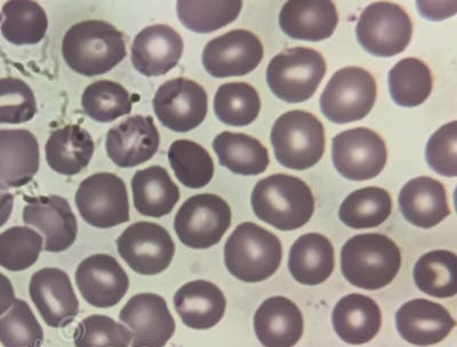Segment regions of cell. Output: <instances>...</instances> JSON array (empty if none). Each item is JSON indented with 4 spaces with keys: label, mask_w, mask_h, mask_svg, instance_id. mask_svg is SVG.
<instances>
[{
    "label": "cell",
    "mask_w": 457,
    "mask_h": 347,
    "mask_svg": "<svg viewBox=\"0 0 457 347\" xmlns=\"http://www.w3.org/2000/svg\"><path fill=\"white\" fill-rule=\"evenodd\" d=\"M65 63L81 76L104 75L128 55L124 35L101 20L76 23L65 32L62 42Z\"/></svg>",
    "instance_id": "cell-1"
},
{
    "label": "cell",
    "mask_w": 457,
    "mask_h": 347,
    "mask_svg": "<svg viewBox=\"0 0 457 347\" xmlns=\"http://www.w3.org/2000/svg\"><path fill=\"white\" fill-rule=\"evenodd\" d=\"M252 207L257 219L280 231L297 230L312 219L314 198L302 179L275 174L261 179L252 192Z\"/></svg>",
    "instance_id": "cell-2"
},
{
    "label": "cell",
    "mask_w": 457,
    "mask_h": 347,
    "mask_svg": "<svg viewBox=\"0 0 457 347\" xmlns=\"http://www.w3.org/2000/svg\"><path fill=\"white\" fill-rule=\"evenodd\" d=\"M400 268L402 252L385 235H358L342 248V273L354 287L366 291L386 287L395 279Z\"/></svg>",
    "instance_id": "cell-3"
},
{
    "label": "cell",
    "mask_w": 457,
    "mask_h": 347,
    "mask_svg": "<svg viewBox=\"0 0 457 347\" xmlns=\"http://www.w3.org/2000/svg\"><path fill=\"white\" fill-rule=\"evenodd\" d=\"M283 260L278 236L254 223L235 228L224 246L228 271L247 284L261 283L275 275Z\"/></svg>",
    "instance_id": "cell-4"
},
{
    "label": "cell",
    "mask_w": 457,
    "mask_h": 347,
    "mask_svg": "<svg viewBox=\"0 0 457 347\" xmlns=\"http://www.w3.org/2000/svg\"><path fill=\"white\" fill-rule=\"evenodd\" d=\"M271 143L277 161L286 169H312L324 156V125L312 113L293 110L273 125Z\"/></svg>",
    "instance_id": "cell-5"
},
{
    "label": "cell",
    "mask_w": 457,
    "mask_h": 347,
    "mask_svg": "<svg viewBox=\"0 0 457 347\" xmlns=\"http://www.w3.org/2000/svg\"><path fill=\"white\" fill-rule=\"evenodd\" d=\"M326 75L324 56L312 48H289L268 65L269 87L279 100L301 103L312 99Z\"/></svg>",
    "instance_id": "cell-6"
},
{
    "label": "cell",
    "mask_w": 457,
    "mask_h": 347,
    "mask_svg": "<svg viewBox=\"0 0 457 347\" xmlns=\"http://www.w3.org/2000/svg\"><path fill=\"white\" fill-rule=\"evenodd\" d=\"M378 96L374 77L365 69L348 67L334 73L320 97L324 116L343 125L364 120Z\"/></svg>",
    "instance_id": "cell-7"
},
{
    "label": "cell",
    "mask_w": 457,
    "mask_h": 347,
    "mask_svg": "<svg viewBox=\"0 0 457 347\" xmlns=\"http://www.w3.org/2000/svg\"><path fill=\"white\" fill-rule=\"evenodd\" d=\"M356 34L358 43L370 54L393 57L405 51L410 45L413 23L398 4L373 3L362 11Z\"/></svg>",
    "instance_id": "cell-8"
},
{
    "label": "cell",
    "mask_w": 457,
    "mask_h": 347,
    "mask_svg": "<svg viewBox=\"0 0 457 347\" xmlns=\"http://www.w3.org/2000/svg\"><path fill=\"white\" fill-rule=\"evenodd\" d=\"M231 216L228 202L219 195H194L186 200L175 215V234L187 247L211 248L226 235L231 226Z\"/></svg>",
    "instance_id": "cell-9"
},
{
    "label": "cell",
    "mask_w": 457,
    "mask_h": 347,
    "mask_svg": "<svg viewBox=\"0 0 457 347\" xmlns=\"http://www.w3.org/2000/svg\"><path fill=\"white\" fill-rule=\"evenodd\" d=\"M75 202L81 218L94 227L112 228L129 220L128 187L112 173H97L84 179Z\"/></svg>",
    "instance_id": "cell-10"
},
{
    "label": "cell",
    "mask_w": 457,
    "mask_h": 347,
    "mask_svg": "<svg viewBox=\"0 0 457 347\" xmlns=\"http://www.w3.org/2000/svg\"><path fill=\"white\" fill-rule=\"evenodd\" d=\"M333 163L338 174L350 181H369L385 169L386 142L374 130L358 128L333 138Z\"/></svg>",
    "instance_id": "cell-11"
},
{
    "label": "cell",
    "mask_w": 457,
    "mask_h": 347,
    "mask_svg": "<svg viewBox=\"0 0 457 347\" xmlns=\"http://www.w3.org/2000/svg\"><path fill=\"white\" fill-rule=\"evenodd\" d=\"M118 252L134 272L156 276L170 268L175 244L165 227L156 223L137 222L117 239Z\"/></svg>",
    "instance_id": "cell-12"
},
{
    "label": "cell",
    "mask_w": 457,
    "mask_h": 347,
    "mask_svg": "<svg viewBox=\"0 0 457 347\" xmlns=\"http://www.w3.org/2000/svg\"><path fill=\"white\" fill-rule=\"evenodd\" d=\"M154 110L166 128L177 133L190 132L205 120L207 93L194 80L170 79L158 88L154 97Z\"/></svg>",
    "instance_id": "cell-13"
},
{
    "label": "cell",
    "mask_w": 457,
    "mask_h": 347,
    "mask_svg": "<svg viewBox=\"0 0 457 347\" xmlns=\"http://www.w3.org/2000/svg\"><path fill=\"white\" fill-rule=\"evenodd\" d=\"M264 48L259 37L237 29L216 37L203 52L205 70L214 78L248 75L263 59Z\"/></svg>",
    "instance_id": "cell-14"
},
{
    "label": "cell",
    "mask_w": 457,
    "mask_h": 347,
    "mask_svg": "<svg viewBox=\"0 0 457 347\" xmlns=\"http://www.w3.org/2000/svg\"><path fill=\"white\" fill-rule=\"evenodd\" d=\"M120 319L132 330V347H165L177 329L166 301L153 293L130 298Z\"/></svg>",
    "instance_id": "cell-15"
},
{
    "label": "cell",
    "mask_w": 457,
    "mask_h": 347,
    "mask_svg": "<svg viewBox=\"0 0 457 347\" xmlns=\"http://www.w3.org/2000/svg\"><path fill=\"white\" fill-rule=\"evenodd\" d=\"M29 293L45 324L52 328H65L79 316V298L71 277L62 269L45 268L35 272Z\"/></svg>",
    "instance_id": "cell-16"
},
{
    "label": "cell",
    "mask_w": 457,
    "mask_h": 347,
    "mask_svg": "<svg viewBox=\"0 0 457 347\" xmlns=\"http://www.w3.org/2000/svg\"><path fill=\"white\" fill-rule=\"evenodd\" d=\"M77 287L88 304L112 308L125 297L129 277L114 257L96 254L81 260L75 275Z\"/></svg>",
    "instance_id": "cell-17"
},
{
    "label": "cell",
    "mask_w": 457,
    "mask_h": 347,
    "mask_svg": "<svg viewBox=\"0 0 457 347\" xmlns=\"http://www.w3.org/2000/svg\"><path fill=\"white\" fill-rule=\"evenodd\" d=\"M23 222L44 235V251L62 252L71 248L79 235V224L68 200L60 195L27 198Z\"/></svg>",
    "instance_id": "cell-18"
},
{
    "label": "cell",
    "mask_w": 457,
    "mask_h": 347,
    "mask_svg": "<svg viewBox=\"0 0 457 347\" xmlns=\"http://www.w3.org/2000/svg\"><path fill=\"white\" fill-rule=\"evenodd\" d=\"M161 145L154 118L140 114L128 118L109 130L105 149L113 163L120 169H133L149 161Z\"/></svg>",
    "instance_id": "cell-19"
},
{
    "label": "cell",
    "mask_w": 457,
    "mask_h": 347,
    "mask_svg": "<svg viewBox=\"0 0 457 347\" xmlns=\"http://www.w3.org/2000/svg\"><path fill=\"white\" fill-rule=\"evenodd\" d=\"M400 336L416 346L438 344L455 328V320L443 305L424 298L407 302L395 314Z\"/></svg>",
    "instance_id": "cell-20"
},
{
    "label": "cell",
    "mask_w": 457,
    "mask_h": 347,
    "mask_svg": "<svg viewBox=\"0 0 457 347\" xmlns=\"http://www.w3.org/2000/svg\"><path fill=\"white\" fill-rule=\"evenodd\" d=\"M182 37L173 28L154 24L143 29L132 45V63L145 77L164 76L183 54Z\"/></svg>",
    "instance_id": "cell-21"
},
{
    "label": "cell",
    "mask_w": 457,
    "mask_h": 347,
    "mask_svg": "<svg viewBox=\"0 0 457 347\" xmlns=\"http://www.w3.org/2000/svg\"><path fill=\"white\" fill-rule=\"evenodd\" d=\"M40 150L27 129H0V189L27 186L38 173Z\"/></svg>",
    "instance_id": "cell-22"
},
{
    "label": "cell",
    "mask_w": 457,
    "mask_h": 347,
    "mask_svg": "<svg viewBox=\"0 0 457 347\" xmlns=\"http://www.w3.org/2000/svg\"><path fill=\"white\" fill-rule=\"evenodd\" d=\"M254 329L264 347H293L303 335V316L299 306L288 298L270 297L257 309Z\"/></svg>",
    "instance_id": "cell-23"
},
{
    "label": "cell",
    "mask_w": 457,
    "mask_h": 347,
    "mask_svg": "<svg viewBox=\"0 0 457 347\" xmlns=\"http://www.w3.org/2000/svg\"><path fill=\"white\" fill-rule=\"evenodd\" d=\"M399 207L408 223L422 228L438 226L451 215L443 183L428 177L406 183L400 191Z\"/></svg>",
    "instance_id": "cell-24"
},
{
    "label": "cell",
    "mask_w": 457,
    "mask_h": 347,
    "mask_svg": "<svg viewBox=\"0 0 457 347\" xmlns=\"http://www.w3.org/2000/svg\"><path fill=\"white\" fill-rule=\"evenodd\" d=\"M174 306L183 324L191 329L206 330L222 320L227 300L218 285L206 280H195L175 293Z\"/></svg>",
    "instance_id": "cell-25"
},
{
    "label": "cell",
    "mask_w": 457,
    "mask_h": 347,
    "mask_svg": "<svg viewBox=\"0 0 457 347\" xmlns=\"http://www.w3.org/2000/svg\"><path fill=\"white\" fill-rule=\"evenodd\" d=\"M337 23V10L333 2H287L279 14L281 30L293 39L307 42L328 39Z\"/></svg>",
    "instance_id": "cell-26"
},
{
    "label": "cell",
    "mask_w": 457,
    "mask_h": 347,
    "mask_svg": "<svg viewBox=\"0 0 457 347\" xmlns=\"http://www.w3.org/2000/svg\"><path fill=\"white\" fill-rule=\"evenodd\" d=\"M337 336L351 345L373 341L381 329L382 313L377 302L361 293H351L338 301L333 311Z\"/></svg>",
    "instance_id": "cell-27"
},
{
    "label": "cell",
    "mask_w": 457,
    "mask_h": 347,
    "mask_svg": "<svg viewBox=\"0 0 457 347\" xmlns=\"http://www.w3.org/2000/svg\"><path fill=\"white\" fill-rule=\"evenodd\" d=\"M336 267V252L328 238L320 234L300 236L289 252L288 268L294 279L302 285L325 283Z\"/></svg>",
    "instance_id": "cell-28"
},
{
    "label": "cell",
    "mask_w": 457,
    "mask_h": 347,
    "mask_svg": "<svg viewBox=\"0 0 457 347\" xmlns=\"http://www.w3.org/2000/svg\"><path fill=\"white\" fill-rule=\"evenodd\" d=\"M94 149L96 146L87 130L79 125H67L51 134L45 145V154L52 170L72 177L88 166Z\"/></svg>",
    "instance_id": "cell-29"
},
{
    "label": "cell",
    "mask_w": 457,
    "mask_h": 347,
    "mask_svg": "<svg viewBox=\"0 0 457 347\" xmlns=\"http://www.w3.org/2000/svg\"><path fill=\"white\" fill-rule=\"evenodd\" d=\"M132 191L136 210L146 218L170 214L181 197L169 171L161 166L137 170L132 178Z\"/></svg>",
    "instance_id": "cell-30"
},
{
    "label": "cell",
    "mask_w": 457,
    "mask_h": 347,
    "mask_svg": "<svg viewBox=\"0 0 457 347\" xmlns=\"http://www.w3.org/2000/svg\"><path fill=\"white\" fill-rule=\"evenodd\" d=\"M213 149L219 161L234 174L255 177L267 170L268 149L246 134L223 132L214 138Z\"/></svg>",
    "instance_id": "cell-31"
},
{
    "label": "cell",
    "mask_w": 457,
    "mask_h": 347,
    "mask_svg": "<svg viewBox=\"0 0 457 347\" xmlns=\"http://www.w3.org/2000/svg\"><path fill=\"white\" fill-rule=\"evenodd\" d=\"M48 29L46 12L30 0H12L4 4L0 30L4 38L16 46L42 42Z\"/></svg>",
    "instance_id": "cell-32"
},
{
    "label": "cell",
    "mask_w": 457,
    "mask_h": 347,
    "mask_svg": "<svg viewBox=\"0 0 457 347\" xmlns=\"http://www.w3.org/2000/svg\"><path fill=\"white\" fill-rule=\"evenodd\" d=\"M434 78L430 69L415 57L400 60L389 72L391 97L399 107H419L430 96Z\"/></svg>",
    "instance_id": "cell-33"
},
{
    "label": "cell",
    "mask_w": 457,
    "mask_h": 347,
    "mask_svg": "<svg viewBox=\"0 0 457 347\" xmlns=\"http://www.w3.org/2000/svg\"><path fill=\"white\" fill-rule=\"evenodd\" d=\"M393 211V199L381 187L369 186L353 191L342 202L338 216L346 227L361 230L385 223Z\"/></svg>",
    "instance_id": "cell-34"
},
{
    "label": "cell",
    "mask_w": 457,
    "mask_h": 347,
    "mask_svg": "<svg viewBox=\"0 0 457 347\" xmlns=\"http://www.w3.org/2000/svg\"><path fill=\"white\" fill-rule=\"evenodd\" d=\"M243 2L228 0H179L177 12L179 21L197 34H211L238 18Z\"/></svg>",
    "instance_id": "cell-35"
},
{
    "label": "cell",
    "mask_w": 457,
    "mask_h": 347,
    "mask_svg": "<svg viewBox=\"0 0 457 347\" xmlns=\"http://www.w3.org/2000/svg\"><path fill=\"white\" fill-rule=\"evenodd\" d=\"M456 255L448 251H432L421 256L414 268L420 291L436 298L454 297L457 293Z\"/></svg>",
    "instance_id": "cell-36"
},
{
    "label": "cell",
    "mask_w": 457,
    "mask_h": 347,
    "mask_svg": "<svg viewBox=\"0 0 457 347\" xmlns=\"http://www.w3.org/2000/svg\"><path fill=\"white\" fill-rule=\"evenodd\" d=\"M214 112L219 120L228 126L251 125L261 112L259 93L244 81L220 86L214 97Z\"/></svg>",
    "instance_id": "cell-37"
},
{
    "label": "cell",
    "mask_w": 457,
    "mask_h": 347,
    "mask_svg": "<svg viewBox=\"0 0 457 347\" xmlns=\"http://www.w3.org/2000/svg\"><path fill=\"white\" fill-rule=\"evenodd\" d=\"M169 161L179 183L189 189H203L214 177L213 159L205 148L194 141L171 143Z\"/></svg>",
    "instance_id": "cell-38"
},
{
    "label": "cell",
    "mask_w": 457,
    "mask_h": 347,
    "mask_svg": "<svg viewBox=\"0 0 457 347\" xmlns=\"http://www.w3.org/2000/svg\"><path fill=\"white\" fill-rule=\"evenodd\" d=\"M81 105L91 120L108 124L132 112L133 101L124 86L99 80L86 87Z\"/></svg>",
    "instance_id": "cell-39"
},
{
    "label": "cell",
    "mask_w": 457,
    "mask_h": 347,
    "mask_svg": "<svg viewBox=\"0 0 457 347\" xmlns=\"http://www.w3.org/2000/svg\"><path fill=\"white\" fill-rule=\"evenodd\" d=\"M43 251V236L27 227H13L0 234V267L12 272L30 269Z\"/></svg>",
    "instance_id": "cell-40"
},
{
    "label": "cell",
    "mask_w": 457,
    "mask_h": 347,
    "mask_svg": "<svg viewBox=\"0 0 457 347\" xmlns=\"http://www.w3.org/2000/svg\"><path fill=\"white\" fill-rule=\"evenodd\" d=\"M44 330L23 300H16L6 316L0 318V343L4 347H42Z\"/></svg>",
    "instance_id": "cell-41"
},
{
    "label": "cell",
    "mask_w": 457,
    "mask_h": 347,
    "mask_svg": "<svg viewBox=\"0 0 457 347\" xmlns=\"http://www.w3.org/2000/svg\"><path fill=\"white\" fill-rule=\"evenodd\" d=\"M132 338L120 322L101 314L86 318L73 333L76 347H129Z\"/></svg>",
    "instance_id": "cell-42"
},
{
    "label": "cell",
    "mask_w": 457,
    "mask_h": 347,
    "mask_svg": "<svg viewBox=\"0 0 457 347\" xmlns=\"http://www.w3.org/2000/svg\"><path fill=\"white\" fill-rule=\"evenodd\" d=\"M37 102L34 91L18 78L0 79V124L20 125L34 120Z\"/></svg>",
    "instance_id": "cell-43"
},
{
    "label": "cell",
    "mask_w": 457,
    "mask_h": 347,
    "mask_svg": "<svg viewBox=\"0 0 457 347\" xmlns=\"http://www.w3.org/2000/svg\"><path fill=\"white\" fill-rule=\"evenodd\" d=\"M456 121L444 125L428 142L426 157L428 167L445 178L457 177Z\"/></svg>",
    "instance_id": "cell-44"
},
{
    "label": "cell",
    "mask_w": 457,
    "mask_h": 347,
    "mask_svg": "<svg viewBox=\"0 0 457 347\" xmlns=\"http://www.w3.org/2000/svg\"><path fill=\"white\" fill-rule=\"evenodd\" d=\"M420 14L431 21H443L456 13L457 2H418Z\"/></svg>",
    "instance_id": "cell-45"
},
{
    "label": "cell",
    "mask_w": 457,
    "mask_h": 347,
    "mask_svg": "<svg viewBox=\"0 0 457 347\" xmlns=\"http://www.w3.org/2000/svg\"><path fill=\"white\" fill-rule=\"evenodd\" d=\"M16 297L13 285L3 273H0V316L8 311L15 303Z\"/></svg>",
    "instance_id": "cell-46"
},
{
    "label": "cell",
    "mask_w": 457,
    "mask_h": 347,
    "mask_svg": "<svg viewBox=\"0 0 457 347\" xmlns=\"http://www.w3.org/2000/svg\"><path fill=\"white\" fill-rule=\"evenodd\" d=\"M14 195L0 189V227L5 226L13 211Z\"/></svg>",
    "instance_id": "cell-47"
}]
</instances>
